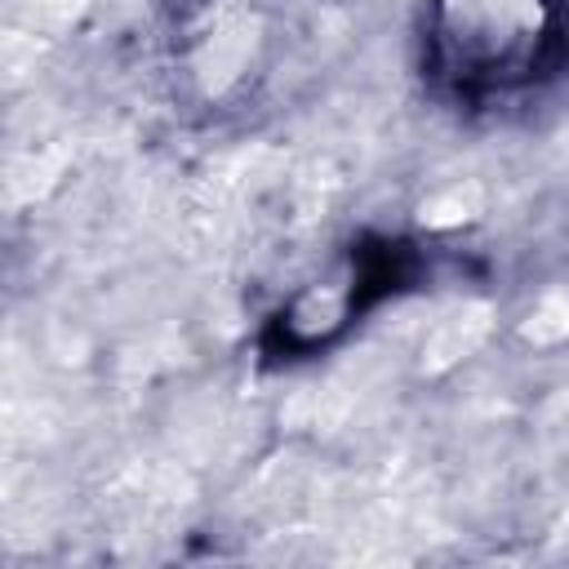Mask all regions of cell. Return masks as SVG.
<instances>
[{"label": "cell", "mask_w": 569, "mask_h": 569, "mask_svg": "<svg viewBox=\"0 0 569 569\" xmlns=\"http://www.w3.org/2000/svg\"><path fill=\"white\" fill-rule=\"evenodd\" d=\"M440 49L467 76L520 67L542 36V0H440Z\"/></svg>", "instance_id": "obj_1"}]
</instances>
